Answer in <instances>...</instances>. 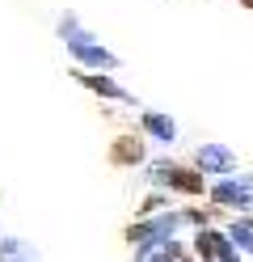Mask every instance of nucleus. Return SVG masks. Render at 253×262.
I'll return each mask as SVG.
<instances>
[{"label": "nucleus", "instance_id": "obj_5", "mask_svg": "<svg viewBox=\"0 0 253 262\" xmlns=\"http://www.w3.org/2000/svg\"><path fill=\"white\" fill-rule=\"evenodd\" d=\"M198 254H207V258H215V262H232V241L228 237H219V233H202L198 237Z\"/></svg>", "mask_w": 253, "mask_h": 262}, {"label": "nucleus", "instance_id": "obj_3", "mask_svg": "<svg viewBox=\"0 0 253 262\" xmlns=\"http://www.w3.org/2000/svg\"><path fill=\"white\" fill-rule=\"evenodd\" d=\"M152 178L156 182H165V186H177V190H202V178H194V173H186V169H177V165H152Z\"/></svg>", "mask_w": 253, "mask_h": 262}, {"label": "nucleus", "instance_id": "obj_7", "mask_svg": "<svg viewBox=\"0 0 253 262\" xmlns=\"http://www.w3.org/2000/svg\"><path fill=\"white\" fill-rule=\"evenodd\" d=\"M144 157V144L140 140H118L114 144V161H118V165H131V161H140Z\"/></svg>", "mask_w": 253, "mask_h": 262}, {"label": "nucleus", "instance_id": "obj_2", "mask_svg": "<svg viewBox=\"0 0 253 262\" xmlns=\"http://www.w3.org/2000/svg\"><path fill=\"white\" fill-rule=\"evenodd\" d=\"M215 203H236V207H253V178H228V182H219L215 190Z\"/></svg>", "mask_w": 253, "mask_h": 262}, {"label": "nucleus", "instance_id": "obj_4", "mask_svg": "<svg viewBox=\"0 0 253 262\" xmlns=\"http://www.w3.org/2000/svg\"><path fill=\"white\" fill-rule=\"evenodd\" d=\"M198 169L202 173H228L232 169V152L224 144H207V148H198Z\"/></svg>", "mask_w": 253, "mask_h": 262}, {"label": "nucleus", "instance_id": "obj_1", "mask_svg": "<svg viewBox=\"0 0 253 262\" xmlns=\"http://www.w3.org/2000/svg\"><path fill=\"white\" fill-rule=\"evenodd\" d=\"M63 42H67V51H72L80 63H93V68H114V55L106 51V47H97L84 30L76 26V17H63Z\"/></svg>", "mask_w": 253, "mask_h": 262}, {"label": "nucleus", "instance_id": "obj_6", "mask_svg": "<svg viewBox=\"0 0 253 262\" xmlns=\"http://www.w3.org/2000/svg\"><path fill=\"white\" fill-rule=\"evenodd\" d=\"M232 250H241V254H253V220H236L232 224Z\"/></svg>", "mask_w": 253, "mask_h": 262}, {"label": "nucleus", "instance_id": "obj_8", "mask_svg": "<svg viewBox=\"0 0 253 262\" xmlns=\"http://www.w3.org/2000/svg\"><path fill=\"white\" fill-rule=\"evenodd\" d=\"M144 127L152 131V136H160L165 144H169V140H173V136H177V127H173V123H169V119H165V114H144Z\"/></svg>", "mask_w": 253, "mask_h": 262}, {"label": "nucleus", "instance_id": "obj_9", "mask_svg": "<svg viewBox=\"0 0 253 262\" xmlns=\"http://www.w3.org/2000/svg\"><path fill=\"white\" fill-rule=\"evenodd\" d=\"M84 85H89V89H97V93H106V97H127V93L118 89L114 80H106V76H84Z\"/></svg>", "mask_w": 253, "mask_h": 262}]
</instances>
